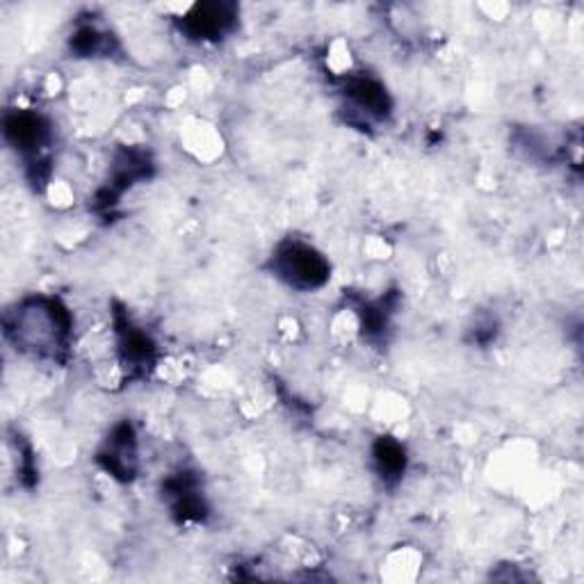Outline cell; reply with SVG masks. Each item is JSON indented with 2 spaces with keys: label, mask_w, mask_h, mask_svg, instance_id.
I'll list each match as a JSON object with an SVG mask.
<instances>
[{
  "label": "cell",
  "mask_w": 584,
  "mask_h": 584,
  "mask_svg": "<svg viewBox=\"0 0 584 584\" xmlns=\"http://www.w3.org/2000/svg\"><path fill=\"white\" fill-rule=\"evenodd\" d=\"M275 273L297 290H316L329 279L327 258L304 242L284 245L275 256Z\"/></svg>",
  "instance_id": "2"
},
{
  "label": "cell",
  "mask_w": 584,
  "mask_h": 584,
  "mask_svg": "<svg viewBox=\"0 0 584 584\" xmlns=\"http://www.w3.org/2000/svg\"><path fill=\"white\" fill-rule=\"evenodd\" d=\"M8 334L21 352L39 358H58L71 336L69 310L51 297L26 299L8 318Z\"/></svg>",
  "instance_id": "1"
},
{
  "label": "cell",
  "mask_w": 584,
  "mask_h": 584,
  "mask_svg": "<svg viewBox=\"0 0 584 584\" xmlns=\"http://www.w3.org/2000/svg\"><path fill=\"white\" fill-rule=\"evenodd\" d=\"M234 19H236V12L231 6H221V3L197 6L192 8L190 14H186L184 30L195 39L215 41L231 30Z\"/></svg>",
  "instance_id": "4"
},
{
  "label": "cell",
  "mask_w": 584,
  "mask_h": 584,
  "mask_svg": "<svg viewBox=\"0 0 584 584\" xmlns=\"http://www.w3.org/2000/svg\"><path fill=\"white\" fill-rule=\"evenodd\" d=\"M347 99L356 108V112H364L368 117H386L388 115V97L386 89L368 78L352 80L347 89Z\"/></svg>",
  "instance_id": "5"
},
{
  "label": "cell",
  "mask_w": 584,
  "mask_h": 584,
  "mask_svg": "<svg viewBox=\"0 0 584 584\" xmlns=\"http://www.w3.org/2000/svg\"><path fill=\"white\" fill-rule=\"evenodd\" d=\"M6 135L14 149L23 156H41V149L51 140V128L47 119L34 112H17L6 119Z\"/></svg>",
  "instance_id": "3"
},
{
  "label": "cell",
  "mask_w": 584,
  "mask_h": 584,
  "mask_svg": "<svg viewBox=\"0 0 584 584\" xmlns=\"http://www.w3.org/2000/svg\"><path fill=\"white\" fill-rule=\"evenodd\" d=\"M375 459L382 471V477H397L404 471V462H407V457H404V447L390 438L379 441Z\"/></svg>",
  "instance_id": "6"
}]
</instances>
